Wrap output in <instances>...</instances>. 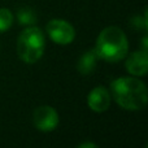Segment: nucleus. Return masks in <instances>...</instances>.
<instances>
[{"label":"nucleus","mask_w":148,"mask_h":148,"mask_svg":"<svg viewBox=\"0 0 148 148\" xmlns=\"http://www.w3.org/2000/svg\"><path fill=\"white\" fill-rule=\"evenodd\" d=\"M17 17L21 25H33L36 22V16L30 8H21L17 12Z\"/></svg>","instance_id":"obj_9"},{"label":"nucleus","mask_w":148,"mask_h":148,"mask_svg":"<svg viewBox=\"0 0 148 148\" xmlns=\"http://www.w3.org/2000/svg\"><path fill=\"white\" fill-rule=\"evenodd\" d=\"M47 33L49 38L60 46L70 44L75 38L74 27L64 20H51L47 23Z\"/></svg>","instance_id":"obj_4"},{"label":"nucleus","mask_w":148,"mask_h":148,"mask_svg":"<svg viewBox=\"0 0 148 148\" xmlns=\"http://www.w3.org/2000/svg\"><path fill=\"white\" fill-rule=\"evenodd\" d=\"M126 69L131 75L142 77L146 75L148 70V59L147 51H138L131 53L126 60Z\"/></svg>","instance_id":"obj_7"},{"label":"nucleus","mask_w":148,"mask_h":148,"mask_svg":"<svg viewBox=\"0 0 148 148\" xmlns=\"http://www.w3.org/2000/svg\"><path fill=\"white\" fill-rule=\"evenodd\" d=\"M46 39L42 30L36 26H29L20 34L17 40L18 57L26 64L36 62L44 52Z\"/></svg>","instance_id":"obj_3"},{"label":"nucleus","mask_w":148,"mask_h":148,"mask_svg":"<svg viewBox=\"0 0 148 148\" xmlns=\"http://www.w3.org/2000/svg\"><path fill=\"white\" fill-rule=\"evenodd\" d=\"M87 104L90 109L96 113H103L110 105V95L109 91L104 86H97L92 90L87 96Z\"/></svg>","instance_id":"obj_6"},{"label":"nucleus","mask_w":148,"mask_h":148,"mask_svg":"<svg viewBox=\"0 0 148 148\" xmlns=\"http://www.w3.org/2000/svg\"><path fill=\"white\" fill-rule=\"evenodd\" d=\"M110 91L116 103L127 110L143 109L147 104V87L135 77H123L112 82Z\"/></svg>","instance_id":"obj_1"},{"label":"nucleus","mask_w":148,"mask_h":148,"mask_svg":"<svg viewBox=\"0 0 148 148\" xmlns=\"http://www.w3.org/2000/svg\"><path fill=\"white\" fill-rule=\"evenodd\" d=\"M99 59L108 62H117L125 59L129 51V42L125 33L117 26L105 27L99 34L95 47Z\"/></svg>","instance_id":"obj_2"},{"label":"nucleus","mask_w":148,"mask_h":148,"mask_svg":"<svg viewBox=\"0 0 148 148\" xmlns=\"http://www.w3.org/2000/svg\"><path fill=\"white\" fill-rule=\"evenodd\" d=\"M13 14L7 8H0V33H4L12 26Z\"/></svg>","instance_id":"obj_10"},{"label":"nucleus","mask_w":148,"mask_h":148,"mask_svg":"<svg viewBox=\"0 0 148 148\" xmlns=\"http://www.w3.org/2000/svg\"><path fill=\"white\" fill-rule=\"evenodd\" d=\"M33 122L35 127L40 131L48 133L57 127L59 125V114L49 105H40L34 110Z\"/></svg>","instance_id":"obj_5"},{"label":"nucleus","mask_w":148,"mask_h":148,"mask_svg":"<svg viewBox=\"0 0 148 148\" xmlns=\"http://www.w3.org/2000/svg\"><path fill=\"white\" fill-rule=\"evenodd\" d=\"M97 59H99V56H97L95 49H90V51L84 52L78 61L79 73L83 74V75H88L91 72H94L95 66H96Z\"/></svg>","instance_id":"obj_8"},{"label":"nucleus","mask_w":148,"mask_h":148,"mask_svg":"<svg viewBox=\"0 0 148 148\" xmlns=\"http://www.w3.org/2000/svg\"><path fill=\"white\" fill-rule=\"evenodd\" d=\"M84 147H91V148H96L97 146L95 143H82L79 144V148H84Z\"/></svg>","instance_id":"obj_11"}]
</instances>
